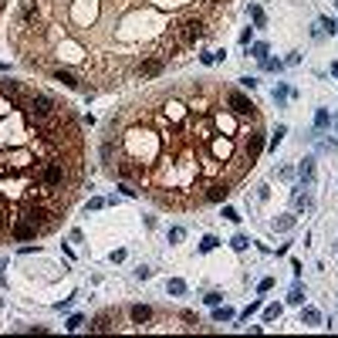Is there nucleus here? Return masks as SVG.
Masks as SVG:
<instances>
[{
  "mask_svg": "<svg viewBox=\"0 0 338 338\" xmlns=\"http://www.w3.org/2000/svg\"><path fill=\"white\" fill-rule=\"evenodd\" d=\"M250 17H254V24H257V27H264V21H267V17H264V11H260L257 4H250Z\"/></svg>",
  "mask_w": 338,
  "mask_h": 338,
  "instance_id": "6e6552de",
  "label": "nucleus"
},
{
  "mask_svg": "<svg viewBox=\"0 0 338 338\" xmlns=\"http://www.w3.org/2000/svg\"><path fill=\"white\" fill-rule=\"evenodd\" d=\"M247 244H250V240H247L244 234H240V237H234V250H247Z\"/></svg>",
  "mask_w": 338,
  "mask_h": 338,
  "instance_id": "9d476101",
  "label": "nucleus"
},
{
  "mask_svg": "<svg viewBox=\"0 0 338 338\" xmlns=\"http://www.w3.org/2000/svg\"><path fill=\"white\" fill-rule=\"evenodd\" d=\"M68 328H71V331H78V328H81V315L71 318V321H68Z\"/></svg>",
  "mask_w": 338,
  "mask_h": 338,
  "instance_id": "4468645a",
  "label": "nucleus"
},
{
  "mask_svg": "<svg viewBox=\"0 0 338 338\" xmlns=\"http://www.w3.org/2000/svg\"><path fill=\"white\" fill-rule=\"evenodd\" d=\"M267 54V44H254V58H264Z\"/></svg>",
  "mask_w": 338,
  "mask_h": 338,
  "instance_id": "2eb2a0df",
  "label": "nucleus"
},
{
  "mask_svg": "<svg viewBox=\"0 0 338 338\" xmlns=\"http://www.w3.org/2000/svg\"><path fill=\"white\" fill-rule=\"evenodd\" d=\"M11 234L17 237V240H34V237L41 234L37 227L31 223V220H24V216H14V227H11Z\"/></svg>",
  "mask_w": 338,
  "mask_h": 338,
  "instance_id": "7ed1b4c3",
  "label": "nucleus"
},
{
  "mask_svg": "<svg viewBox=\"0 0 338 338\" xmlns=\"http://www.w3.org/2000/svg\"><path fill=\"white\" fill-rule=\"evenodd\" d=\"M318 318H321V315H318L315 308H308V311H304V321H308V325H318Z\"/></svg>",
  "mask_w": 338,
  "mask_h": 338,
  "instance_id": "1a4fd4ad",
  "label": "nucleus"
},
{
  "mask_svg": "<svg viewBox=\"0 0 338 338\" xmlns=\"http://www.w3.org/2000/svg\"><path fill=\"white\" fill-rule=\"evenodd\" d=\"M216 247V237H203V244H200V250H213Z\"/></svg>",
  "mask_w": 338,
  "mask_h": 338,
  "instance_id": "ddd939ff",
  "label": "nucleus"
},
{
  "mask_svg": "<svg viewBox=\"0 0 338 338\" xmlns=\"http://www.w3.org/2000/svg\"><path fill=\"white\" fill-rule=\"evenodd\" d=\"M54 78L61 81V85H68V88H81V91H88L85 85H81V78H75V75H71L68 68H58V71H54Z\"/></svg>",
  "mask_w": 338,
  "mask_h": 338,
  "instance_id": "423d86ee",
  "label": "nucleus"
},
{
  "mask_svg": "<svg viewBox=\"0 0 338 338\" xmlns=\"http://www.w3.org/2000/svg\"><path fill=\"white\" fill-rule=\"evenodd\" d=\"M162 68H166L162 58H142V65L135 68V75L139 78H156V75H162Z\"/></svg>",
  "mask_w": 338,
  "mask_h": 338,
  "instance_id": "f03ea898",
  "label": "nucleus"
},
{
  "mask_svg": "<svg viewBox=\"0 0 338 338\" xmlns=\"http://www.w3.org/2000/svg\"><path fill=\"white\" fill-rule=\"evenodd\" d=\"M216 321H227V318H234V311H230V308H216Z\"/></svg>",
  "mask_w": 338,
  "mask_h": 338,
  "instance_id": "9b49d317",
  "label": "nucleus"
},
{
  "mask_svg": "<svg viewBox=\"0 0 338 338\" xmlns=\"http://www.w3.org/2000/svg\"><path fill=\"white\" fill-rule=\"evenodd\" d=\"M186 291V284L183 281H169V294H183Z\"/></svg>",
  "mask_w": 338,
  "mask_h": 338,
  "instance_id": "f8f14e48",
  "label": "nucleus"
},
{
  "mask_svg": "<svg viewBox=\"0 0 338 338\" xmlns=\"http://www.w3.org/2000/svg\"><path fill=\"white\" fill-rule=\"evenodd\" d=\"M260 149H264V132H260L257 125H254V129L244 135V146H240V152H244V159H247L250 166H254V159L260 156Z\"/></svg>",
  "mask_w": 338,
  "mask_h": 338,
  "instance_id": "f257e3e1",
  "label": "nucleus"
},
{
  "mask_svg": "<svg viewBox=\"0 0 338 338\" xmlns=\"http://www.w3.org/2000/svg\"><path fill=\"white\" fill-rule=\"evenodd\" d=\"M0 4H4V0H0Z\"/></svg>",
  "mask_w": 338,
  "mask_h": 338,
  "instance_id": "dca6fc26",
  "label": "nucleus"
},
{
  "mask_svg": "<svg viewBox=\"0 0 338 338\" xmlns=\"http://www.w3.org/2000/svg\"><path fill=\"white\" fill-rule=\"evenodd\" d=\"M115 321H119V315H112V311H108V315H98L95 325H91V331H112Z\"/></svg>",
  "mask_w": 338,
  "mask_h": 338,
  "instance_id": "0eeeda50",
  "label": "nucleus"
},
{
  "mask_svg": "<svg viewBox=\"0 0 338 338\" xmlns=\"http://www.w3.org/2000/svg\"><path fill=\"white\" fill-rule=\"evenodd\" d=\"M129 315H132V321H135V325H139V328H146L149 321L156 318V315H152V308H146V304H135V308H132V311H129Z\"/></svg>",
  "mask_w": 338,
  "mask_h": 338,
  "instance_id": "39448f33",
  "label": "nucleus"
},
{
  "mask_svg": "<svg viewBox=\"0 0 338 338\" xmlns=\"http://www.w3.org/2000/svg\"><path fill=\"white\" fill-rule=\"evenodd\" d=\"M227 105H230L237 115H254V105H250V98H244L240 91H227ZM254 119H257V115H254Z\"/></svg>",
  "mask_w": 338,
  "mask_h": 338,
  "instance_id": "20e7f679",
  "label": "nucleus"
}]
</instances>
